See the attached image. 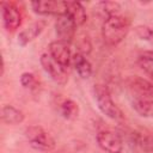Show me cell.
I'll list each match as a JSON object with an SVG mask.
<instances>
[{
	"label": "cell",
	"instance_id": "1",
	"mask_svg": "<svg viewBox=\"0 0 153 153\" xmlns=\"http://www.w3.org/2000/svg\"><path fill=\"white\" fill-rule=\"evenodd\" d=\"M131 106L137 115L153 118V82L141 76H129L126 80Z\"/></svg>",
	"mask_w": 153,
	"mask_h": 153
},
{
	"label": "cell",
	"instance_id": "16",
	"mask_svg": "<svg viewBox=\"0 0 153 153\" xmlns=\"http://www.w3.org/2000/svg\"><path fill=\"white\" fill-rule=\"evenodd\" d=\"M72 63H73L74 69L76 71V73L79 74L80 78L87 79V78L91 76V74H92V65L88 61V59L86 57V55H82L80 53H75L73 59H72Z\"/></svg>",
	"mask_w": 153,
	"mask_h": 153
},
{
	"label": "cell",
	"instance_id": "14",
	"mask_svg": "<svg viewBox=\"0 0 153 153\" xmlns=\"http://www.w3.org/2000/svg\"><path fill=\"white\" fill-rule=\"evenodd\" d=\"M131 143L142 153H153V134L135 131L131 134Z\"/></svg>",
	"mask_w": 153,
	"mask_h": 153
},
{
	"label": "cell",
	"instance_id": "7",
	"mask_svg": "<svg viewBox=\"0 0 153 153\" xmlns=\"http://www.w3.org/2000/svg\"><path fill=\"white\" fill-rule=\"evenodd\" d=\"M41 65L42 68L44 69V72L51 78V80H54L56 84L59 85H65L68 81V75H67V71L65 68H62L50 55L49 53H44L41 55Z\"/></svg>",
	"mask_w": 153,
	"mask_h": 153
},
{
	"label": "cell",
	"instance_id": "8",
	"mask_svg": "<svg viewBox=\"0 0 153 153\" xmlns=\"http://www.w3.org/2000/svg\"><path fill=\"white\" fill-rule=\"evenodd\" d=\"M49 55L66 71L68 69L69 65L72 63V54H71V49H69V44L66 42H62L60 39L53 41L49 44Z\"/></svg>",
	"mask_w": 153,
	"mask_h": 153
},
{
	"label": "cell",
	"instance_id": "6",
	"mask_svg": "<svg viewBox=\"0 0 153 153\" xmlns=\"http://www.w3.org/2000/svg\"><path fill=\"white\" fill-rule=\"evenodd\" d=\"M97 142L99 147L108 153H121L123 148V140L121 135L111 129L98 130Z\"/></svg>",
	"mask_w": 153,
	"mask_h": 153
},
{
	"label": "cell",
	"instance_id": "17",
	"mask_svg": "<svg viewBox=\"0 0 153 153\" xmlns=\"http://www.w3.org/2000/svg\"><path fill=\"white\" fill-rule=\"evenodd\" d=\"M137 65L153 82V50L143 51L137 57Z\"/></svg>",
	"mask_w": 153,
	"mask_h": 153
},
{
	"label": "cell",
	"instance_id": "10",
	"mask_svg": "<svg viewBox=\"0 0 153 153\" xmlns=\"http://www.w3.org/2000/svg\"><path fill=\"white\" fill-rule=\"evenodd\" d=\"M31 7L39 16H61L66 13L65 1H33Z\"/></svg>",
	"mask_w": 153,
	"mask_h": 153
},
{
	"label": "cell",
	"instance_id": "19",
	"mask_svg": "<svg viewBox=\"0 0 153 153\" xmlns=\"http://www.w3.org/2000/svg\"><path fill=\"white\" fill-rule=\"evenodd\" d=\"M20 84L23 87L30 90V91H36L39 86V81L36 78V75L33 73L30 72H24L20 75Z\"/></svg>",
	"mask_w": 153,
	"mask_h": 153
},
{
	"label": "cell",
	"instance_id": "13",
	"mask_svg": "<svg viewBox=\"0 0 153 153\" xmlns=\"http://www.w3.org/2000/svg\"><path fill=\"white\" fill-rule=\"evenodd\" d=\"M25 120V115L22 110L13 105H4L1 108V121L6 124H20Z\"/></svg>",
	"mask_w": 153,
	"mask_h": 153
},
{
	"label": "cell",
	"instance_id": "9",
	"mask_svg": "<svg viewBox=\"0 0 153 153\" xmlns=\"http://www.w3.org/2000/svg\"><path fill=\"white\" fill-rule=\"evenodd\" d=\"M75 29H76L75 24L71 20V18L66 13L56 17L55 31L60 41L69 44L75 36Z\"/></svg>",
	"mask_w": 153,
	"mask_h": 153
},
{
	"label": "cell",
	"instance_id": "5",
	"mask_svg": "<svg viewBox=\"0 0 153 153\" xmlns=\"http://www.w3.org/2000/svg\"><path fill=\"white\" fill-rule=\"evenodd\" d=\"M1 10V18L5 29L8 32H14L22 25L23 16L18 6L10 1H1L0 2Z\"/></svg>",
	"mask_w": 153,
	"mask_h": 153
},
{
	"label": "cell",
	"instance_id": "20",
	"mask_svg": "<svg viewBox=\"0 0 153 153\" xmlns=\"http://www.w3.org/2000/svg\"><path fill=\"white\" fill-rule=\"evenodd\" d=\"M134 31H135L136 36L140 39L153 42V29H151L149 26H147V25H137V26L134 27Z\"/></svg>",
	"mask_w": 153,
	"mask_h": 153
},
{
	"label": "cell",
	"instance_id": "2",
	"mask_svg": "<svg viewBox=\"0 0 153 153\" xmlns=\"http://www.w3.org/2000/svg\"><path fill=\"white\" fill-rule=\"evenodd\" d=\"M129 30L130 20L121 14H116L104 19L102 25V37L108 45L115 47L127 37Z\"/></svg>",
	"mask_w": 153,
	"mask_h": 153
},
{
	"label": "cell",
	"instance_id": "11",
	"mask_svg": "<svg viewBox=\"0 0 153 153\" xmlns=\"http://www.w3.org/2000/svg\"><path fill=\"white\" fill-rule=\"evenodd\" d=\"M45 26H47V22L45 20H37V22L32 23L31 25H29L27 27H25L23 31L19 32V35H18V43L22 47H25L26 44H29L30 42L36 39L43 32Z\"/></svg>",
	"mask_w": 153,
	"mask_h": 153
},
{
	"label": "cell",
	"instance_id": "18",
	"mask_svg": "<svg viewBox=\"0 0 153 153\" xmlns=\"http://www.w3.org/2000/svg\"><path fill=\"white\" fill-rule=\"evenodd\" d=\"M94 10L99 11L103 16H105V19H106L109 17L118 14V12L121 10V6L116 1H102V2H98L96 5Z\"/></svg>",
	"mask_w": 153,
	"mask_h": 153
},
{
	"label": "cell",
	"instance_id": "15",
	"mask_svg": "<svg viewBox=\"0 0 153 153\" xmlns=\"http://www.w3.org/2000/svg\"><path fill=\"white\" fill-rule=\"evenodd\" d=\"M60 115L66 120H75L79 116L80 109L76 102L71 98H62L57 103Z\"/></svg>",
	"mask_w": 153,
	"mask_h": 153
},
{
	"label": "cell",
	"instance_id": "4",
	"mask_svg": "<svg viewBox=\"0 0 153 153\" xmlns=\"http://www.w3.org/2000/svg\"><path fill=\"white\" fill-rule=\"evenodd\" d=\"M25 137L32 148L41 152H51L56 146V142L50 133L41 126L27 127L25 129Z\"/></svg>",
	"mask_w": 153,
	"mask_h": 153
},
{
	"label": "cell",
	"instance_id": "12",
	"mask_svg": "<svg viewBox=\"0 0 153 153\" xmlns=\"http://www.w3.org/2000/svg\"><path fill=\"white\" fill-rule=\"evenodd\" d=\"M66 2V14L75 24V26H81L86 23L87 14L86 10L80 2L76 1H65Z\"/></svg>",
	"mask_w": 153,
	"mask_h": 153
},
{
	"label": "cell",
	"instance_id": "3",
	"mask_svg": "<svg viewBox=\"0 0 153 153\" xmlns=\"http://www.w3.org/2000/svg\"><path fill=\"white\" fill-rule=\"evenodd\" d=\"M93 96H94V100H96L97 108L99 109V111L103 115H105L106 117H109L111 120H115V121L123 120L124 116H123L122 110L112 100L110 91L105 85H102V84L94 85Z\"/></svg>",
	"mask_w": 153,
	"mask_h": 153
}]
</instances>
